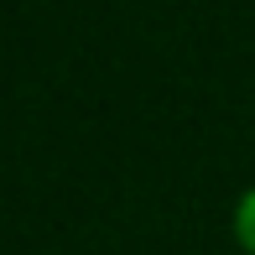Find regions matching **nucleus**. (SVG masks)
Here are the masks:
<instances>
[{"mask_svg":"<svg viewBox=\"0 0 255 255\" xmlns=\"http://www.w3.org/2000/svg\"><path fill=\"white\" fill-rule=\"evenodd\" d=\"M235 240L245 255H255V188H245L235 203Z\"/></svg>","mask_w":255,"mask_h":255,"instance_id":"f257e3e1","label":"nucleus"}]
</instances>
